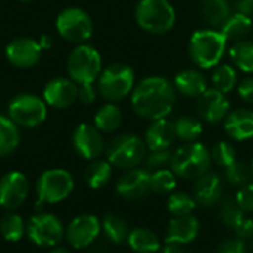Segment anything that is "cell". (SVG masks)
Masks as SVG:
<instances>
[{"mask_svg": "<svg viewBox=\"0 0 253 253\" xmlns=\"http://www.w3.org/2000/svg\"><path fill=\"white\" fill-rule=\"evenodd\" d=\"M21 141L19 126H16L9 116L0 114V157L12 154Z\"/></svg>", "mask_w": 253, "mask_h": 253, "instance_id": "cell-30", "label": "cell"}, {"mask_svg": "<svg viewBox=\"0 0 253 253\" xmlns=\"http://www.w3.org/2000/svg\"><path fill=\"white\" fill-rule=\"evenodd\" d=\"M251 169H252V175H253V159H252V165H251Z\"/></svg>", "mask_w": 253, "mask_h": 253, "instance_id": "cell-50", "label": "cell"}, {"mask_svg": "<svg viewBox=\"0 0 253 253\" xmlns=\"http://www.w3.org/2000/svg\"><path fill=\"white\" fill-rule=\"evenodd\" d=\"M199 233H200V222L196 216L193 215L173 216V219H170L168 225L165 243L184 246V245L194 242Z\"/></svg>", "mask_w": 253, "mask_h": 253, "instance_id": "cell-19", "label": "cell"}, {"mask_svg": "<svg viewBox=\"0 0 253 253\" xmlns=\"http://www.w3.org/2000/svg\"><path fill=\"white\" fill-rule=\"evenodd\" d=\"M82 104L84 105H90L95 102L96 99V90L93 87V84H80L79 86V98H77Z\"/></svg>", "mask_w": 253, "mask_h": 253, "instance_id": "cell-44", "label": "cell"}, {"mask_svg": "<svg viewBox=\"0 0 253 253\" xmlns=\"http://www.w3.org/2000/svg\"><path fill=\"white\" fill-rule=\"evenodd\" d=\"M173 86L178 93L185 98H199L208 89L206 76L196 68H187L179 71L173 79Z\"/></svg>", "mask_w": 253, "mask_h": 253, "instance_id": "cell-23", "label": "cell"}, {"mask_svg": "<svg viewBox=\"0 0 253 253\" xmlns=\"http://www.w3.org/2000/svg\"><path fill=\"white\" fill-rule=\"evenodd\" d=\"M127 243L136 253H157L162 249L157 234L148 228H135L129 233Z\"/></svg>", "mask_w": 253, "mask_h": 253, "instance_id": "cell-27", "label": "cell"}, {"mask_svg": "<svg viewBox=\"0 0 253 253\" xmlns=\"http://www.w3.org/2000/svg\"><path fill=\"white\" fill-rule=\"evenodd\" d=\"M172 151L170 150H160V151H150L145 157V165L148 170H159L165 169V166L170 165L172 160Z\"/></svg>", "mask_w": 253, "mask_h": 253, "instance_id": "cell-40", "label": "cell"}, {"mask_svg": "<svg viewBox=\"0 0 253 253\" xmlns=\"http://www.w3.org/2000/svg\"><path fill=\"white\" fill-rule=\"evenodd\" d=\"M237 239L246 242V240H251L253 237V219L251 218H246L236 230H234Z\"/></svg>", "mask_w": 253, "mask_h": 253, "instance_id": "cell-45", "label": "cell"}, {"mask_svg": "<svg viewBox=\"0 0 253 253\" xmlns=\"http://www.w3.org/2000/svg\"><path fill=\"white\" fill-rule=\"evenodd\" d=\"M196 110L202 120L211 125H218L224 122L228 113L231 111V104L225 93L213 87H208L197 98Z\"/></svg>", "mask_w": 253, "mask_h": 253, "instance_id": "cell-13", "label": "cell"}, {"mask_svg": "<svg viewBox=\"0 0 253 253\" xmlns=\"http://www.w3.org/2000/svg\"><path fill=\"white\" fill-rule=\"evenodd\" d=\"M67 71L70 79L80 84H93L102 73V58L101 53L90 44L76 46L67 59Z\"/></svg>", "mask_w": 253, "mask_h": 253, "instance_id": "cell-7", "label": "cell"}, {"mask_svg": "<svg viewBox=\"0 0 253 253\" xmlns=\"http://www.w3.org/2000/svg\"><path fill=\"white\" fill-rule=\"evenodd\" d=\"M74 190V179L65 169H49L43 172L36 184L39 200L53 205L65 200Z\"/></svg>", "mask_w": 253, "mask_h": 253, "instance_id": "cell-11", "label": "cell"}, {"mask_svg": "<svg viewBox=\"0 0 253 253\" xmlns=\"http://www.w3.org/2000/svg\"><path fill=\"white\" fill-rule=\"evenodd\" d=\"M228 40L216 28L196 30L188 42V55L199 70L218 67L227 53Z\"/></svg>", "mask_w": 253, "mask_h": 253, "instance_id": "cell-2", "label": "cell"}, {"mask_svg": "<svg viewBox=\"0 0 253 253\" xmlns=\"http://www.w3.org/2000/svg\"><path fill=\"white\" fill-rule=\"evenodd\" d=\"M50 253H70L65 248H58V246H55L52 251H50Z\"/></svg>", "mask_w": 253, "mask_h": 253, "instance_id": "cell-49", "label": "cell"}, {"mask_svg": "<svg viewBox=\"0 0 253 253\" xmlns=\"http://www.w3.org/2000/svg\"><path fill=\"white\" fill-rule=\"evenodd\" d=\"M46 105L44 99L36 95L19 93L9 102L7 114L19 127H37L47 117Z\"/></svg>", "mask_w": 253, "mask_h": 253, "instance_id": "cell-8", "label": "cell"}, {"mask_svg": "<svg viewBox=\"0 0 253 253\" xmlns=\"http://www.w3.org/2000/svg\"><path fill=\"white\" fill-rule=\"evenodd\" d=\"M73 147L86 160H95L105 151L102 132L90 123H80L73 132Z\"/></svg>", "mask_w": 253, "mask_h": 253, "instance_id": "cell-14", "label": "cell"}, {"mask_svg": "<svg viewBox=\"0 0 253 253\" xmlns=\"http://www.w3.org/2000/svg\"><path fill=\"white\" fill-rule=\"evenodd\" d=\"M236 89H237L239 98H240L243 102H246V104H253V76L245 77L243 80H240Z\"/></svg>", "mask_w": 253, "mask_h": 253, "instance_id": "cell-43", "label": "cell"}, {"mask_svg": "<svg viewBox=\"0 0 253 253\" xmlns=\"http://www.w3.org/2000/svg\"><path fill=\"white\" fill-rule=\"evenodd\" d=\"M30 191L28 179L18 170L7 172L0 179V206L6 211L18 209L27 199Z\"/></svg>", "mask_w": 253, "mask_h": 253, "instance_id": "cell-15", "label": "cell"}, {"mask_svg": "<svg viewBox=\"0 0 253 253\" xmlns=\"http://www.w3.org/2000/svg\"><path fill=\"white\" fill-rule=\"evenodd\" d=\"M59 36L70 43H84L93 34V21L90 15L80 7H67L56 18Z\"/></svg>", "mask_w": 253, "mask_h": 253, "instance_id": "cell-9", "label": "cell"}, {"mask_svg": "<svg viewBox=\"0 0 253 253\" xmlns=\"http://www.w3.org/2000/svg\"><path fill=\"white\" fill-rule=\"evenodd\" d=\"M212 157L208 147L202 142H187L179 147L170 160V170L182 179H197L211 168Z\"/></svg>", "mask_w": 253, "mask_h": 253, "instance_id": "cell-4", "label": "cell"}, {"mask_svg": "<svg viewBox=\"0 0 253 253\" xmlns=\"http://www.w3.org/2000/svg\"><path fill=\"white\" fill-rule=\"evenodd\" d=\"M25 234L30 242L39 248H55L65 237V228L58 216L52 213H37L28 219Z\"/></svg>", "mask_w": 253, "mask_h": 253, "instance_id": "cell-10", "label": "cell"}, {"mask_svg": "<svg viewBox=\"0 0 253 253\" xmlns=\"http://www.w3.org/2000/svg\"><path fill=\"white\" fill-rule=\"evenodd\" d=\"M239 70L231 65V64H219L218 67L213 68L212 71V87L222 92V93H230L234 90L239 84Z\"/></svg>", "mask_w": 253, "mask_h": 253, "instance_id": "cell-28", "label": "cell"}, {"mask_svg": "<svg viewBox=\"0 0 253 253\" xmlns=\"http://www.w3.org/2000/svg\"><path fill=\"white\" fill-rule=\"evenodd\" d=\"M216 253H249V251H248V246L243 240L228 239V240H224L218 246Z\"/></svg>", "mask_w": 253, "mask_h": 253, "instance_id": "cell-42", "label": "cell"}, {"mask_svg": "<svg viewBox=\"0 0 253 253\" xmlns=\"http://www.w3.org/2000/svg\"><path fill=\"white\" fill-rule=\"evenodd\" d=\"M37 42H39V44H40V47H42V49H50V47H52V44H53L52 37H50V36H47V34L40 36V39H39Z\"/></svg>", "mask_w": 253, "mask_h": 253, "instance_id": "cell-48", "label": "cell"}, {"mask_svg": "<svg viewBox=\"0 0 253 253\" xmlns=\"http://www.w3.org/2000/svg\"><path fill=\"white\" fill-rule=\"evenodd\" d=\"M135 71L130 65L114 62L102 70L98 77V90L108 102H120L130 96L135 89Z\"/></svg>", "mask_w": 253, "mask_h": 253, "instance_id": "cell-6", "label": "cell"}, {"mask_svg": "<svg viewBox=\"0 0 253 253\" xmlns=\"http://www.w3.org/2000/svg\"><path fill=\"white\" fill-rule=\"evenodd\" d=\"M252 18L242 12H234L230 18L222 24L219 31L228 42H240L245 40L252 31Z\"/></svg>", "mask_w": 253, "mask_h": 253, "instance_id": "cell-25", "label": "cell"}, {"mask_svg": "<svg viewBox=\"0 0 253 253\" xmlns=\"http://www.w3.org/2000/svg\"><path fill=\"white\" fill-rule=\"evenodd\" d=\"M199 12L205 22L219 30L231 15V3L230 0H202Z\"/></svg>", "mask_w": 253, "mask_h": 253, "instance_id": "cell-24", "label": "cell"}, {"mask_svg": "<svg viewBox=\"0 0 253 253\" xmlns=\"http://www.w3.org/2000/svg\"><path fill=\"white\" fill-rule=\"evenodd\" d=\"M159 253H191L188 251H185L184 248L178 246V245H166L163 249H160Z\"/></svg>", "mask_w": 253, "mask_h": 253, "instance_id": "cell-47", "label": "cell"}, {"mask_svg": "<svg viewBox=\"0 0 253 253\" xmlns=\"http://www.w3.org/2000/svg\"><path fill=\"white\" fill-rule=\"evenodd\" d=\"M151 191L166 196L176 188V175L169 169H159L151 173Z\"/></svg>", "mask_w": 253, "mask_h": 253, "instance_id": "cell-37", "label": "cell"}, {"mask_svg": "<svg viewBox=\"0 0 253 253\" xmlns=\"http://www.w3.org/2000/svg\"><path fill=\"white\" fill-rule=\"evenodd\" d=\"M211 157H212L213 163H216L218 166L225 169L237 160V151L231 142L219 141L218 144L213 145V148L211 151Z\"/></svg>", "mask_w": 253, "mask_h": 253, "instance_id": "cell-39", "label": "cell"}, {"mask_svg": "<svg viewBox=\"0 0 253 253\" xmlns=\"http://www.w3.org/2000/svg\"><path fill=\"white\" fill-rule=\"evenodd\" d=\"M197 202L187 193H173L168 199V211L173 216H187L196 209Z\"/></svg>", "mask_w": 253, "mask_h": 253, "instance_id": "cell-36", "label": "cell"}, {"mask_svg": "<svg viewBox=\"0 0 253 253\" xmlns=\"http://www.w3.org/2000/svg\"><path fill=\"white\" fill-rule=\"evenodd\" d=\"M176 138L182 142H196L203 133V125L197 117L181 116L173 122Z\"/></svg>", "mask_w": 253, "mask_h": 253, "instance_id": "cell-33", "label": "cell"}, {"mask_svg": "<svg viewBox=\"0 0 253 253\" xmlns=\"http://www.w3.org/2000/svg\"><path fill=\"white\" fill-rule=\"evenodd\" d=\"M19 1H31V0H19Z\"/></svg>", "mask_w": 253, "mask_h": 253, "instance_id": "cell-51", "label": "cell"}, {"mask_svg": "<svg viewBox=\"0 0 253 253\" xmlns=\"http://www.w3.org/2000/svg\"><path fill=\"white\" fill-rule=\"evenodd\" d=\"M194 200L203 208L215 206L224 196L222 178L216 172H206L196 179L194 184Z\"/></svg>", "mask_w": 253, "mask_h": 253, "instance_id": "cell-20", "label": "cell"}, {"mask_svg": "<svg viewBox=\"0 0 253 253\" xmlns=\"http://www.w3.org/2000/svg\"><path fill=\"white\" fill-rule=\"evenodd\" d=\"M224 129L227 135L239 142L253 138V110L236 108L228 113L224 120Z\"/></svg>", "mask_w": 253, "mask_h": 253, "instance_id": "cell-21", "label": "cell"}, {"mask_svg": "<svg viewBox=\"0 0 253 253\" xmlns=\"http://www.w3.org/2000/svg\"><path fill=\"white\" fill-rule=\"evenodd\" d=\"M101 230V222L95 215H79L65 228V240L74 249H84L98 239Z\"/></svg>", "mask_w": 253, "mask_h": 253, "instance_id": "cell-12", "label": "cell"}, {"mask_svg": "<svg viewBox=\"0 0 253 253\" xmlns=\"http://www.w3.org/2000/svg\"><path fill=\"white\" fill-rule=\"evenodd\" d=\"M176 139L173 122L168 119H159L151 122V125L145 130V145L150 151L169 150Z\"/></svg>", "mask_w": 253, "mask_h": 253, "instance_id": "cell-22", "label": "cell"}, {"mask_svg": "<svg viewBox=\"0 0 253 253\" xmlns=\"http://www.w3.org/2000/svg\"><path fill=\"white\" fill-rule=\"evenodd\" d=\"M113 176V166L108 160H92L84 170V181L92 190H99L105 187Z\"/></svg>", "mask_w": 253, "mask_h": 253, "instance_id": "cell-29", "label": "cell"}, {"mask_svg": "<svg viewBox=\"0 0 253 253\" xmlns=\"http://www.w3.org/2000/svg\"><path fill=\"white\" fill-rule=\"evenodd\" d=\"M25 227L27 225L24 224L22 218L12 211L4 213L0 219V233L3 239L10 243H16L24 237Z\"/></svg>", "mask_w": 253, "mask_h": 253, "instance_id": "cell-34", "label": "cell"}, {"mask_svg": "<svg viewBox=\"0 0 253 253\" xmlns=\"http://www.w3.org/2000/svg\"><path fill=\"white\" fill-rule=\"evenodd\" d=\"M105 157L117 169H135L147 157L145 141L135 133L117 135L105 145Z\"/></svg>", "mask_w": 253, "mask_h": 253, "instance_id": "cell-5", "label": "cell"}, {"mask_svg": "<svg viewBox=\"0 0 253 253\" xmlns=\"http://www.w3.org/2000/svg\"><path fill=\"white\" fill-rule=\"evenodd\" d=\"M123 120V113L120 107L114 102L104 104L93 117V125L102 132V133H111L116 132Z\"/></svg>", "mask_w": 253, "mask_h": 253, "instance_id": "cell-26", "label": "cell"}, {"mask_svg": "<svg viewBox=\"0 0 253 253\" xmlns=\"http://www.w3.org/2000/svg\"><path fill=\"white\" fill-rule=\"evenodd\" d=\"M230 59L233 62V65L246 74L253 73V42L252 40H240L236 42L231 47H230Z\"/></svg>", "mask_w": 253, "mask_h": 253, "instance_id": "cell-31", "label": "cell"}, {"mask_svg": "<svg viewBox=\"0 0 253 253\" xmlns=\"http://www.w3.org/2000/svg\"><path fill=\"white\" fill-rule=\"evenodd\" d=\"M252 169L245 163L236 160L233 165L225 168V179L233 185V187H245L246 184L251 182L252 179Z\"/></svg>", "mask_w": 253, "mask_h": 253, "instance_id": "cell-38", "label": "cell"}, {"mask_svg": "<svg viewBox=\"0 0 253 253\" xmlns=\"http://www.w3.org/2000/svg\"><path fill=\"white\" fill-rule=\"evenodd\" d=\"M251 242H252V246H253V237H252V239H251Z\"/></svg>", "mask_w": 253, "mask_h": 253, "instance_id": "cell-52", "label": "cell"}, {"mask_svg": "<svg viewBox=\"0 0 253 253\" xmlns=\"http://www.w3.org/2000/svg\"><path fill=\"white\" fill-rule=\"evenodd\" d=\"M151 173L148 169H129L116 184V191L126 200H139L151 191Z\"/></svg>", "mask_w": 253, "mask_h": 253, "instance_id": "cell-17", "label": "cell"}, {"mask_svg": "<svg viewBox=\"0 0 253 253\" xmlns=\"http://www.w3.org/2000/svg\"><path fill=\"white\" fill-rule=\"evenodd\" d=\"M136 24L147 33L162 36L176 22V12L169 0H139L135 6Z\"/></svg>", "mask_w": 253, "mask_h": 253, "instance_id": "cell-3", "label": "cell"}, {"mask_svg": "<svg viewBox=\"0 0 253 253\" xmlns=\"http://www.w3.org/2000/svg\"><path fill=\"white\" fill-rule=\"evenodd\" d=\"M236 9H237V12H242V13L251 16L253 13V0H237Z\"/></svg>", "mask_w": 253, "mask_h": 253, "instance_id": "cell-46", "label": "cell"}, {"mask_svg": "<svg viewBox=\"0 0 253 253\" xmlns=\"http://www.w3.org/2000/svg\"><path fill=\"white\" fill-rule=\"evenodd\" d=\"M102 231L107 236V239L114 245H122L129 237V228L123 218H120L116 213H107L102 218L101 222Z\"/></svg>", "mask_w": 253, "mask_h": 253, "instance_id": "cell-32", "label": "cell"}, {"mask_svg": "<svg viewBox=\"0 0 253 253\" xmlns=\"http://www.w3.org/2000/svg\"><path fill=\"white\" fill-rule=\"evenodd\" d=\"M79 98V86L71 79L55 77L47 82L43 89V99L49 107L53 108H68Z\"/></svg>", "mask_w": 253, "mask_h": 253, "instance_id": "cell-18", "label": "cell"}, {"mask_svg": "<svg viewBox=\"0 0 253 253\" xmlns=\"http://www.w3.org/2000/svg\"><path fill=\"white\" fill-rule=\"evenodd\" d=\"M236 200L245 212H253V182H249L245 187L239 188Z\"/></svg>", "mask_w": 253, "mask_h": 253, "instance_id": "cell-41", "label": "cell"}, {"mask_svg": "<svg viewBox=\"0 0 253 253\" xmlns=\"http://www.w3.org/2000/svg\"><path fill=\"white\" fill-rule=\"evenodd\" d=\"M43 49L31 37H16L4 49L6 59L18 68H31L42 58Z\"/></svg>", "mask_w": 253, "mask_h": 253, "instance_id": "cell-16", "label": "cell"}, {"mask_svg": "<svg viewBox=\"0 0 253 253\" xmlns=\"http://www.w3.org/2000/svg\"><path fill=\"white\" fill-rule=\"evenodd\" d=\"M176 96L178 92L170 80L162 76H150L135 84L130 104L141 119L154 122L166 119L173 111Z\"/></svg>", "mask_w": 253, "mask_h": 253, "instance_id": "cell-1", "label": "cell"}, {"mask_svg": "<svg viewBox=\"0 0 253 253\" xmlns=\"http://www.w3.org/2000/svg\"><path fill=\"white\" fill-rule=\"evenodd\" d=\"M221 219L233 231L248 218L246 212L240 208L236 197H227L221 205Z\"/></svg>", "mask_w": 253, "mask_h": 253, "instance_id": "cell-35", "label": "cell"}]
</instances>
